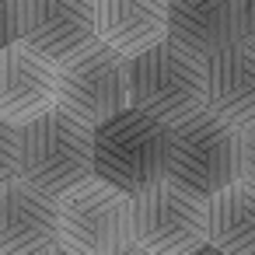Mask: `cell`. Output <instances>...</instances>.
Returning a JSON list of instances; mask_svg holds the SVG:
<instances>
[{
	"label": "cell",
	"mask_w": 255,
	"mask_h": 255,
	"mask_svg": "<svg viewBox=\"0 0 255 255\" xmlns=\"http://www.w3.org/2000/svg\"><path fill=\"white\" fill-rule=\"evenodd\" d=\"M98 42L136 56L168 35V0H95Z\"/></svg>",
	"instance_id": "7c38bea8"
},
{
	"label": "cell",
	"mask_w": 255,
	"mask_h": 255,
	"mask_svg": "<svg viewBox=\"0 0 255 255\" xmlns=\"http://www.w3.org/2000/svg\"><path fill=\"white\" fill-rule=\"evenodd\" d=\"M129 238L136 252L189 255L206 245L203 199L161 178L129 196Z\"/></svg>",
	"instance_id": "8992f818"
},
{
	"label": "cell",
	"mask_w": 255,
	"mask_h": 255,
	"mask_svg": "<svg viewBox=\"0 0 255 255\" xmlns=\"http://www.w3.org/2000/svg\"><path fill=\"white\" fill-rule=\"evenodd\" d=\"M56 234L60 252L74 255H116L129 252V192L88 175L56 196Z\"/></svg>",
	"instance_id": "5b68a950"
},
{
	"label": "cell",
	"mask_w": 255,
	"mask_h": 255,
	"mask_svg": "<svg viewBox=\"0 0 255 255\" xmlns=\"http://www.w3.org/2000/svg\"><path fill=\"white\" fill-rule=\"evenodd\" d=\"M56 105L91 126L123 112L129 105L126 56L105 42H95L84 53L56 63Z\"/></svg>",
	"instance_id": "52a82bcc"
},
{
	"label": "cell",
	"mask_w": 255,
	"mask_h": 255,
	"mask_svg": "<svg viewBox=\"0 0 255 255\" xmlns=\"http://www.w3.org/2000/svg\"><path fill=\"white\" fill-rule=\"evenodd\" d=\"M18 39L53 63H63L98 42L95 0H18Z\"/></svg>",
	"instance_id": "ba28073f"
},
{
	"label": "cell",
	"mask_w": 255,
	"mask_h": 255,
	"mask_svg": "<svg viewBox=\"0 0 255 255\" xmlns=\"http://www.w3.org/2000/svg\"><path fill=\"white\" fill-rule=\"evenodd\" d=\"M18 21H21L18 0H0V49L18 39Z\"/></svg>",
	"instance_id": "2e32d148"
},
{
	"label": "cell",
	"mask_w": 255,
	"mask_h": 255,
	"mask_svg": "<svg viewBox=\"0 0 255 255\" xmlns=\"http://www.w3.org/2000/svg\"><path fill=\"white\" fill-rule=\"evenodd\" d=\"M129 105L164 123L203 109V56L175 39H161L136 56H126Z\"/></svg>",
	"instance_id": "277c9868"
},
{
	"label": "cell",
	"mask_w": 255,
	"mask_h": 255,
	"mask_svg": "<svg viewBox=\"0 0 255 255\" xmlns=\"http://www.w3.org/2000/svg\"><path fill=\"white\" fill-rule=\"evenodd\" d=\"M56 105V63L14 39L0 49V119L25 126Z\"/></svg>",
	"instance_id": "30bf717a"
},
{
	"label": "cell",
	"mask_w": 255,
	"mask_h": 255,
	"mask_svg": "<svg viewBox=\"0 0 255 255\" xmlns=\"http://www.w3.org/2000/svg\"><path fill=\"white\" fill-rule=\"evenodd\" d=\"M241 175L238 126L210 112L206 105L171 123V147L164 178L178 189L206 199Z\"/></svg>",
	"instance_id": "3957f363"
},
{
	"label": "cell",
	"mask_w": 255,
	"mask_h": 255,
	"mask_svg": "<svg viewBox=\"0 0 255 255\" xmlns=\"http://www.w3.org/2000/svg\"><path fill=\"white\" fill-rule=\"evenodd\" d=\"M203 105L234 126L255 119V46L231 39L203 56Z\"/></svg>",
	"instance_id": "8fae6325"
},
{
	"label": "cell",
	"mask_w": 255,
	"mask_h": 255,
	"mask_svg": "<svg viewBox=\"0 0 255 255\" xmlns=\"http://www.w3.org/2000/svg\"><path fill=\"white\" fill-rule=\"evenodd\" d=\"M21 175V126L0 119V185Z\"/></svg>",
	"instance_id": "9a60e30c"
},
{
	"label": "cell",
	"mask_w": 255,
	"mask_h": 255,
	"mask_svg": "<svg viewBox=\"0 0 255 255\" xmlns=\"http://www.w3.org/2000/svg\"><path fill=\"white\" fill-rule=\"evenodd\" d=\"M238 0H168V39L206 56L234 35Z\"/></svg>",
	"instance_id": "5bb4252c"
},
{
	"label": "cell",
	"mask_w": 255,
	"mask_h": 255,
	"mask_svg": "<svg viewBox=\"0 0 255 255\" xmlns=\"http://www.w3.org/2000/svg\"><path fill=\"white\" fill-rule=\"evenodd\" d=\"M234 35L248 46H255V0H238L234 14Z\"/></svg>",
	"instance_id": "ac0fdd59"
},
{
	"label": "cell",
	"mask_w": 255,
	"mask_h": 255,
	"mask_svg": "<svg viewBox=\"0 0 255 255\" xmlns=\"http://www.w3.org/2000/svg\"><path fill=\"white\" fill-rule=\"evenodd\" d=\"M168 147L171 123L126 105L95 126V175L133 196L164 178Z\"/></svg>",
	"instance_id": "6da1fadb"
},
{
	"label": "cell",
	"mask_w": 255,
	"mask_h": 255,
	"mask_svg": "<svg viewBox=\"0 0 255 255\" xmlns=\"http://www.w3.org/2000/svg\"><path fill=\"white\" fill-rule=\"evenodd\" d=\"M95 175V126L67 112L63 105L21 126V178L49 196H63L70 185Z\"/></svg>",
	"instance_id": "7a4b0ae2"
},
{
	"label": "cell",
	"mask_w": 255,
	"mask_h": 255,
	"mask_svg": "<svg viewBox=\"0 0 255 255\" xmlns=\"http://www.w3.org/2000/svg\"><path fill=\"white\" fill-rule=\"evenodd\" d=\"M206 248L224 255H255V182L238 175L203 199Z\"/></svg>",
	"instance_id": "4fadbf2b"
},
{
	"label": "cell",
	"mask_w": 255,
	"mask_h": 255,
	"mask_svg": "<svg viewBox=\"0 0 255 255\" xmlns=\"http://www.w3.org/2000/svg\"><path fill=\"white\" fill-rule=\"evenodd\" d=\"M35 252H60L56 196L18 175L0 185V255Z\"/></svg>",
	"instance_id": "9c48e42d"
},
{
	"label": "cell",
	"mask_w": 255,
	"mask_h": 255,
	"mask_svg": "<svg viewBox=\"0 0 255 255\" xmlns=\"http://www.w3.org/2000/svg\"><path fill=\"white\" fill-rule=\"evenodd\" d=\"M238 140H241V175L255 182V119L238 126Z\"/></svg>",
	"instance_id": "e0dca14e"
}]
</instances>
